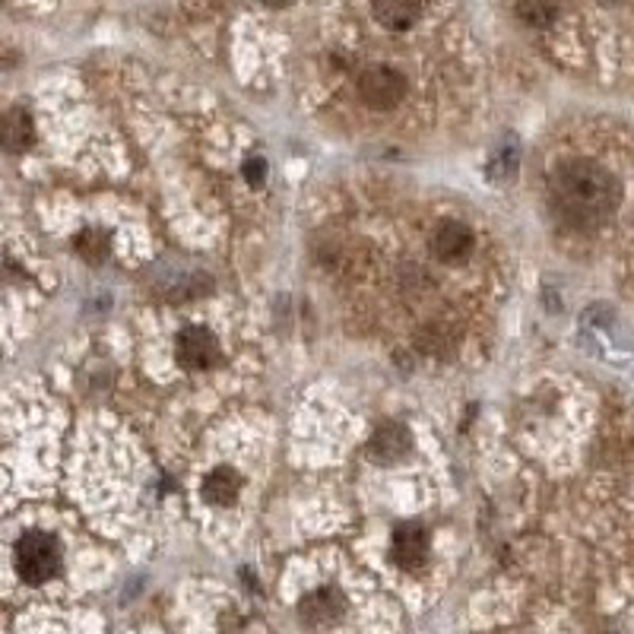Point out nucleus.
<instances>
[{"label": "nucleus", "mask_w": 634, "mask_h": 634, "mask_svg": "<svg viewBox=\"0 0 634 634\" xmlns=\"http://www.w3.org/2000/svg\"><path fill=\"white\" fill-rule=\"evenodd\" d=\"M619 185L607 168L590 159H571L552 175V200L571 222H600L619 203Z\"/></svg>", "instance_id": "obj_1"}, {"label": "nucleus", "mask_w": 634, "mask_h": 634, "mask_svg": "<svg viewBox=\"0 0 634 634\" xmlns=\"http://www.w3.org/2000/svg\"><path fill=\"white\" fill-rule=\"evenodd\" d=\"M64 565V552L52 533L45 530H29L20 536L16 549H13V568L23 583L29 587H42L48 580H55L60 575Z\"/></svg>", "instance_id": "obj_2"}, {"label": "nucleus", "mask_w": 634, "mask_h": 634, "mask_svg": "<svg viewBox=\"0 0 634 634\" xmlns=\"http://www.w3.org/2000/svg\"><path fill=\"white\" fill-rule=\"evenodd\" d=\"M359 96L371 109H393L407 96V77L400 70H393L390 64H371L368 70H362Z\"/></svg>", "instance_id": "obj_3"}, {"label": "nucleus", "mask_w": 634, "mask_h": 634, "mask_svg": "<svg viewBox=\"0 0 634 634\" xmlns=\"http://www.w3.org/2000/svg\"><path fill=\"white\" fill-rule=\"evenodd\" d=\"M178 356L185 365L191 368H210L220 362V343L210 331H200V327H191L178 336Z\"/></svg>", "instance_id": "obj_4"}, {"label": "nucleus", "mask_w": 634, "mask_h": 634, "mask_svg": "<svg viewBox=\"0 0 634 634\" xmlns=\"http://www.w3.org/2000/svg\"><path fill=\"white\" fill-rule=\"evenodd\" d=\"M432 251L442 260H464L472 251V232L460 222H444L442 229L432 235Z\"/></svg>", "instance_id": "obj_5"}, {"label": "nucleus", "mask_w": 634, "mask_h": 634, "mask_svg": "<svg viewBox=\"0 0 634 634\" xmlns=\"http://www.w3.org/2000/svg\"><path fill=\"white\" fill-rule=\"evenodd\" d=\"M35 140V127L32 118L23 109H10L0 118V146L10 153H23Z\"/></svg>", "instance_id": "obj_6"}, {"label": "nucleus", "mask_w": 634, "mask_h": 634, "mask_svg": "<svg viewBox=\"0 0 634 634\" xmlns=\"http://www.w3.org/2000/svg\"><path fill=\"white\" fill-rule=\"evenodd\" d=\"M425 552H429V533L419 530V526H403L397 536H393V558L397 565L403 568H415L425 561Z\"/></svg>", "instance_id": "obj_7"}, {"label": "nucleus", "mask_w": 634, "mask_h": 634, "mask_svg": "<svg viewBox=\"0 0 634 634\" xmlns=\"http://www.w3.org/2000/svg\"><path fill=\"white\" fill-rule=\"evenodd\" d=\"M238 492H242V482L232 469H216L207 482H203V498L216 508H229L238 501Z\"/></svg>", "instance_id": "obj_8"}, {"label": "nucleus", "mask_w": 634, "mask_h": 634, "mask_svg": "<svg viewBox=\"0 0 634 634\" xmlns=\"http://www.w3.org/2000/svg\"><path fill=\"white\" fill-rule=\"evenodd\" d=\"M422 13H425V10H422L419 3H378V7H371V16L381 20L387 29L413 26Z\"/></svg>", "instance_id": "obj_9"}, {"label": "nucleus", "mask_w": 634, "mask_h": 634, "mask_svg": "<svg viewBox=\"0 0 634 634\" xmlns=\"http://www.w3.org/2000/svg\"><path fill=\"white\" fill-rule=\"evenodd\" d=\"M375 447H378V454H385V457H397V454L407 447V432H403V429H385V432L378 435Z\"/></svg>", "instance_id": "obj_10"}, {"label": "nucleus", "mask_w": 634, "mask_h": 634, "mask_svg": "<svg viewBox=\"0 0 634 634\" xmlns=\"http://www.w3.org/2000/svg\"><path fill=\"white\" fill-rule=\"evenodd\" d=\"M518 16H521V20H530V23H536V26H546L552 16H555V10H552V7H521Z\"/></svg>", "instance_id": "obj_11"}]
</instances>
